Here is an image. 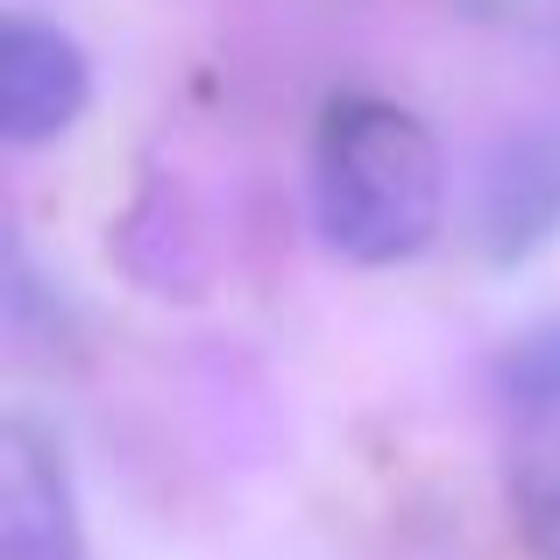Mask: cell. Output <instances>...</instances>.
<instances>
[{
    "label": "cell",
    "instance_id": "6",
    "mask_svg": "<svg viewBox=\"0 0 560 560\" xmlns=\"http://www.w3.org/2000/svg\"><path fill=\"white\" fill-rule=\"evenodd\" d=\"M504 497L525 547L560 560V433L504 440Z\"/></svg>",
    "mask_w": 560,
    "mask_h": 560
},
{
    "label": "cell",
    "instance_id": "3",
    "mask_svg": "<svg viewBox=\"0 0 560 560\" xmlns=\"http://www.w3.org/2000/svg\"><path fill=\"white\" fill-rule=\"evenodd\" d=\"M0 560H85L71 468L28 419L0 425Z\"/></svg>",
    "mask_w": 560,
    "mask_h": 560
},
{
    "label": "cell",
    "instance_id": "2",
    "mask_svg": "<svg viewBox=\"0 0 560 560\" xmlns=\"http://www.w3.org/2000/svg\"><path fill=\"white\" fill-rule=\"evenodd\" d=\"M93 100V65L57 22L8 14L0 22V136L14 150L57 142Z\"/></svg>",
    "mask_w": 560,
    "mask_h": 560
},
{
    "label": "cell",
    "instance_id": "4",
    "mask_svg": "<svg viewBox=\"0 0 560 560\" xmlns=\"http://www.w3.org/2000/svg\"><path fill=\"white\" fill-rule=\"evenodd\" d=\"M476 234L490 262H525L560 234V128H525L490 150Z\"/></svg>",
    "mask_w": 560,
    "mask_h": 560
},
{
    "label": "cell",
    "instance_id": "1",
    "mask_svg": "<svg viewBox=\"0 0 560 560\" xmlns=\"http://www.w3.org/2000/svg\"><path fill=\"white\" fill-rule=\"evenodd\" d=\"M313 220L334 256L390 270L447 220V156L397 100H334L313 136Z\"/></svg>",
    "mask_w": 560,
    "mask_h": 560
},
{
    "label": "cell",
    "instance_id": "5",
    "mask_svg": "<svg viewBox=\"0 0 560 560\" xmlns=\"http://www.w3.org/2000/svg\"><path fill=\"white\" fill-rule=\"evenodd\" d=\"M497 405H504L511 440L560 433V313L518 327L497 348Z\"/></svg>",
    "mask_w": 560,
    "mask_h": 560
}]
</instances>
